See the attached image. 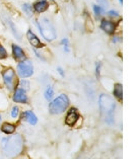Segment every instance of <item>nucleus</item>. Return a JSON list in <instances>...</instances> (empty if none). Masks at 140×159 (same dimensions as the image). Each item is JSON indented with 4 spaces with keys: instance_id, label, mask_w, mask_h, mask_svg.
<instances>
[{
    "instance_id": "obj_24",
    "label": "nucleus",
    "mask_w": 140,
    "mask_h": 159,
    "mask_svg": "<svg viewBox=\"0 0 140 159\" xmlns=\"http://www.w3.org/2000/svg\"><path fill=\"white\" fill-rule=\"evenodd\" d=\"M11 118H13V119H16L18 118V116H19V107H12V110H11Z\"/></svg>"
},
{
    "instance_id": "obj_10",
    "label": "nucleus",
    "mask_w": 140,
    "mask_h": 159,
    "mask_svg": "<svg viewBox=\"0 0 140 159\" xmlns=\"http://www.w3.org/2000/svg\"><path fill=\"white\" fill-rule=\"evenodd\" d=\"M32 6H33L35 13L42 14V13H45L46 11L49 9L50 3L48 0H37Z\"/></svg>"
},
{
    "instance_id": "obj_25",
    "label": "nucleus",
    "mask_w": 140,
    "mask_h": 159,
    "mask_svg": "<svg viewBox=\"0 0 140 159\" xmlns=\"http://www.w3.org/2000/svg\"><path fill=\"white\" fill-rule=\"evenodd\" d=\"M100 70H102V63L100 62H96V76L99 77L100 76Z\"/></svg>"
},
{
    "instance_id": "obj_23",
    "label": "nucleus",
    "mask_w": 140,
    "mask_h": 159,
    "mask_svg": "<svg viewBox=\"0 0 140 159\" xmlns=\"http://www.w3.org/2000/svg\"><path fill=\"white\" fill-rule=\"evenodd\" d=\"M19 84H21V87L22 89H25V90H29L30 89V82L28 80H26L25 78H23L22 80H21V82H19Z\"/></svg>"
},
{
    "instance_id": "obj_17",
    "label": "nucleus",
    "mask_w": 140,
    "mask_h": 159,
    "mask_svg": "<svg viewBox=\"0 0 140 159\" xmlns=\"http://www.w3.org/2000/svg\"><path fill=\"white\" fill-rule=\"evenodd\" d=\"M21 10L28 17H33L34 16L35 12H34L33 6H32V4H30V3H23V4L21 5Z\"/></svg>"
},
{
    "instance_id": "obj_1",
    "label": "nucleus",
    "mask_w": 140,
    "mask_h": 159,
    "mask_svg": "<svg viewBox=\"0 0 140 159\" xmlns=\"http://www.w3.org/2000/svg\"><path fill=\"white\" fill-rule=\"evenodd\" d=\"M3 152L7 157H14L22 151L23 140L19 134L4 138L1 142Z\"/></svg>"
},
{
    "instance_id": "obj_18",
    "label": "nucleus",
    "mask_w": 140,
    "mask_h": 159,
    "mask_svg": "<svg viewBox=\"0 0 140 159\" xmlns=\"http://www.w3.org/2000/svg\"><path fill=\"white\" fill-rule=\"evenodd\" d=\"M1 131L7 135H11V134L14 133L15 126L13 125V124H10V123H4L1 126Z\"/></svg>"
},
{
    "instance_id": "obj_22",
    "label": "nucleus",
    "mask_w": 140,
    "mask_h": 159,
    "mask_svg": "<svg viewBox=\"0 0 140 159\" xmlns=\"http://www.w3.org/2000/svg\"><path fill=\"white\" fill-rule=\"evenodd\" d=\"M7 57H8V54H7L6 49L3 47L1 44H0V60L6 59Z\"/></svg>"
},
{
    "instance_id": "obj_2",
    "label": "nucleus",
    "mask_w": 140,
    "mask_h": 159,
    "mask_svg": "<svg viewBox=\"0 0 140 159\" xmlns=\"http://www.w3.org/2000/svg\"><path fill=\"white\" fill-rule=\"evenodd\" d=\"M38 30L40 32L42 38L44 39L46 42H53L57 39V32L54 26L53 22L50 20L48 17L43 16L37 19L36 21Z\"/></svg>"
},
{
    "instance_id": "obj_26",
    "label": "nucleus",
    "mask_w": 140,
    "mask_h": 159,
    "mask_svg": "<svg viewBox=\"0 0 140 159\" xmlns=\"http://www.w3.org/2000/svg\"><path fill=\"white\" fill-rule=\"evenodd\" d=\"M96 2H98L99 5L104 7L105 9L108 8V6H109V0H96Z\"/></svg>"
},
{
    "instance_id": "obj_30",
    "label": "nucleus",
    "mask_w": 140,
    "mask_h": 159,
    "mask_svg": "<svg viewBox=\"0 0 140 159\" xmlns=\"http://www.w3.org/2000/svg\"><path fill=\"white\" fill-rule=\"evenodd\" d=\"M118 1L120 2V4H123V0H118Z\"/></svg>"
},
{
    "instance_id": "obj_7",
    "label": "nucleus",
    "mask_w": 140,
    "mask_h": 159,
    "mask_svg": "<svg viewBox=\"0 0 140 159\" xmlns=\"http://www.w3.org/2000/svg\"><path fill=\"white\" fill-rule=\"evenodd\" d=\"M100 28L104 33H106L107 34H109V36H113V34H115V33H116L117 22L114 20H111V19L103 17L100 19Z\"/></svg>"
},
{
    "instance_id": "obj_9",
    "label": "nucleus",
    "mask_w": 140,
    "mask_h": 159,
    "mask_svg": "<svg viewBox=\"0 0 140 159\" xmlns=\"http://www.w3.org/2000/svg\"><path fill=\"white\" fill-rule=\"evenodd\" d=\"M13 102L17 103H28L29 98L25 89H22L21 87L15 88L13 93Z\"/></svg>"
},
{
    "instance_id": "obj_21",
    "label": "nucleus",
    "mask_w": 140,
    "mask_h": 159,
    "mask_svg": "<svg viewBox=\"0 0 140 159\" xmlns=\"http://www.w3.org/2000/svg\"><path fill=\"white\" fill-rule=\"evenodd\" d=\"M44 95H45V98L48 100V102L52 100L53 96H54V89L52 88V86H50V85H49V86H47Z\"/></svg>"
},
{
    "instance_id": "obj_4",
    "label": "nucleus",
    "mask_w": 140,
    "mask_h": 159,
    "mask_svg": "<svg viewBox=\"0 0 140 159\" xmlns=\"http://www.w3.org/2000/svg\"><path fill=\"white\" fill-rule=\"evenodd\" d=\"M69 106V98L66 94H61L57 96L49 103V111L52 115H59L64 112Z\"/></svg>"
},
{
    "instance_id": "obj_20",
    "label": "nucleus",
    "mask_w": 140,
    "mask_h": 159,
    "mask_svg": "<svg viewBox=\"0 0 140 159\" xmlns=\"http://www.w3.org/2000/svg\"><path fill=\"white\" fill-rule=\"evenodd\" d=\"M60 45L62 46V47H63L64 52H66V53H69L70 52V42H69V39L63 38L60 41Z\"/></svg>"
},
{
    "instance_id": "obj_15",
    "label": "nucleus",
    "mask_w": 140,
    "mask_h": 159,
    "mask_svg": "<svg viewBox=\"0 0 140 159\" xmlns=\"http://www.w3.org/2000/svg\"><path fill=\"white\" fill-rule=\"evenodd\" d=\"M6 22H7V25H8L9 30H10V32L12 33V34L14 36V38L17 39V40H21V33L18 32L17 28L14 25V22L12 20H10V19H8V18L6 19Z\"/></svg>"
},
{
    "instance_id": "obj_5",
    "label": "nucleus",
    "mask_w": 140,
    "mask_h": 159,
    "mask_svg": "<svg viewBox=\"0 0 140 159\" xmlns=\"http://www.w3.org/2000/svg\"><path fill=\"white\" fill-rule=\"evenodd\" d=\"M17 73L21 78H28L34 74V66L32 61L29 59H25L19 61L17 64Z\"/></svg>"
},
{
    "instance_id": "obj_12",
    "label": "nucleus",
    "mask_w": 140,
    "mask_h": 159,
    "mask_svg": "<svg viewBox=\"0 0 140 159\" xmlns=\"http://www.w3.org/2000/svg\"><path fill=\"white\" fill-rule=\"evenodd\" d=\"M11 50H12V56L15 60L17 61H22L26 59V53L23 51V49L16 44H13L11 46Z\"/></svg>"
},
{
    "instance_id": "obj_27",
    "label": "nucleus",
    "mask_w": 140,
    "mask_h": 159,
    "mask_svg": "<svg viewBox=\"0 0 140 159\" xmlns=\"http://www.w3.org/2000/svg\"><path fill=\"white\" fill-rule=\"evenodd\" d=\"M122 41V38L117 36V34H113L112 36V43L113 44H118V43H120Z\"/></svg>"
},
{
    "instance_id": "obj_16",
    "label": "nucleus",
    "mask_w": 140,
    "mask_h": 159,
    "mask_svg": "<svg viewBox=\"0 0 140 159\" xmlns=\"http://www.w3.org/2000/svg\"><path fill=\"white\" fill-rule=\"evenodd\" d=\"M113 93H114V96L118 99L121 100L123 98V86L121 83H116L114 85V90H113Z\"/></svg>"
},
{
    "instance_id": "obj_31",
    "label": "nucleus",
    "mask_w": 140,
    "mask_h": 159,
    "mask_svg": "<svg viewBox=\"0 0 140 159\" xmlns=\"http://www.w3.org/2000/svg\"><path fill=\"white\" fill-rule=\"evenodd\" d=\"M0 122H1V116H0Z\"/></svg>"
},
{
    "instance_id": "obj_29",
    "label": "nucleus",
    "mask_w": 140,
    "mask_h": 159,
    "mask_svg": "<svg viewBox=\"0 0 140 159\" xmlns=\"http://www.w3.org/2000/svg\"><path fill=\"white\" fill-rule=\"evenodd\" d=\"M34 53L36 54V55H37V57H38V58H40V59H42L43 61H45L44 57H43V55H42V54H40V53L38 52V50H37V49H35V50H34Z\"/></svg>"
},
{
    "instance_id": "obj_14",
    "label": "nucleus",
    "mask_w": 140,
    "mask_h": 159,
    "mask_svg": "<svg viewBox=\"0 0 140 159\" xmlns=\"http://www.w3.org/2000/svg\"><path fill=\"white\" fill-rule=\"evenodd\" d=\"M22 117H23V120L28 122L30 125H36V124L38 123L37 116L35 115L33 111H26L23 112Z\"/></svg>"
},
{
    "instance_id": "obj_3",
    "label": "nucleus",
    "mask_w": 140,
    "mask_h": 159,
    "mask_svg": "<svg viewBox=\"0 0 140 159\" xmlns=\"http://www.w3.org/2000/svg\"><path fill=\"white\" fill-rule=\"evenodd\" d=\"M99 104L100 112L105 117V121L111 125L114 122V111L116 108L114 99L108 94H102L99 98Z\"/></svg>"
},
{
    "instance_id": "obj_6",
    "label": "nucleus",
    "mask_w": 140,
    "mask_h": 159,
    "mask_svg": "<svg viewBox=\"0 0 140 159\" xmlns=\"http://www.w3.org/2000/svg\"><path fill=\"white\" fill-rule=\"evenodd\" d=\"M2 77L4 80L5 86L9 91H12L15 88V81H16V75L15 71L12 68H7L2 72Z\"/></svg>"
},
{
    "instance_id": "obj_13",
    "label": "nucleus",
    "mask_w": 140,
    "mask_h": 159,
    "mask_svg": "<svg viewBox=\"0 0 140 159\" xmlns=\"http://www.w3.org/2000/svg\"><path fill=\"white\" fill-rule=\"evenodd\" d=\"M92 11H93V15H95L96 20H100V19L104 17V15L106 14V9L99 4L92 5Z\"/></svg>"
},
{
    "instance_id": "obj_11",
    "label": "nucleus",
    "mask_w": 140,
    "mask_h": 159,
    "mask_svg": "<svg viewBox=\"0 0 140 159\" xmlns=\"http://www.w3.org/2000/svg\"><path fill=\"white\" fill-rule=\"evenodd\" d=\"M79 119V114L77 111L76 108H71L69 111L67 116H66V119H65V123L67 124L68 126H73L74 124L78 121Z\"/></svg>"
},
{
    "instance_id": "obj_19",
    "label": "nucleus",
    "mask_w": 140,
    "mask_h": 159,
    "mask_svg": "<svg viewBox=\"0 0 140 159\" xmlns=\"http://www.w3.org/2000/svg\"><path fill=\"white\" fill-rule=\"evenodd\" d=\"M107 15L109 18H111V20H116V19H120L121 18V15L115 9H110L109 11H107Z\"/></svg>"
},
{
    "instance_id": "obj_28",
    "label": "nucleus",
    "mask_w": 140,
    "mask_h": 159,
    "mask_svg": "<svg viewBox=\"0 0 140 159\" xmlns=\"http://www.w3.org/2000/svg\"><path fill=\"white\" fill-rule=\"evenodd\" d=\"M56 70H57V72L60 74V76H61V77H64V76H65V72H64L63 69H62V67H57Z\"/></svg>"
},
{
    "instance_id": "obj_8",
    "label": "nucleus",
    "mask_w": 140,
    "mask_h": 159,
    "mask_svg": "<svg viewBox=\"0 0 140 159\" xmlns=\"http://www.w3.org/2000/svg\"><path fill=\"white\" fill-rule=\"evenodd\" d=\"M26 39H28L30 44L32 45V47H34L35 49H40L44 47V44H43L40 39L38 38L37 34L33 32V30H30V29L28 30V32H26Z\"/></svg>"
}]
</instances>
